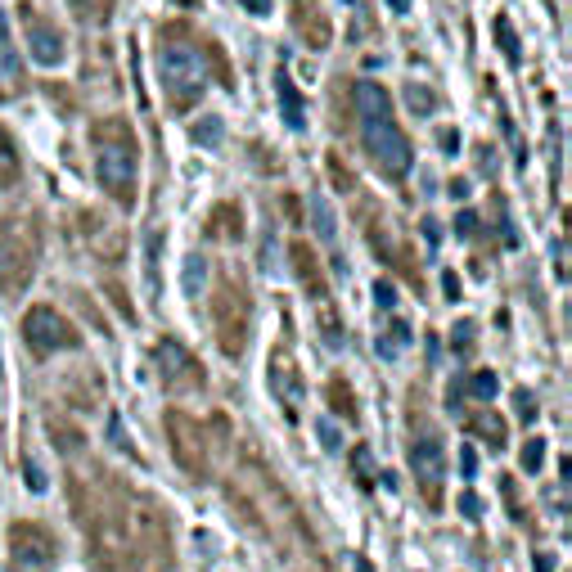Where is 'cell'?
I'll use <instances>...</instances> for the list:
<instances>
[{
	"label": "cell",
	"instance_id": "obj_1",
	"mask_svg": "<svg viewBox=\"0 0 572 572\" xmlns=\"http://www.w3.org/2000/svg\"><path fill=\"white\" fill-rule=\"evenodd\" d=\"M73 500H77V523L91 527L95 559H100L104 572H136L140 563L154 568L158 554L167 559L163 505H154V500L118 487V482L91 487L86 491V500L73 491Z\"/></svg>",
	"mask_w": 572,
	"mask_h": 572
},
{
	"label": "cell",
	"instance_id": "obj_2",
	"mask_svg": "<svg viewBox=\"0 0 572 572\" xmlns=\"http://www.w3.org/2000/svg\"><path fill=\"white\" fill-rule=\"evenodd\" d=\"M352 100H356V118H361L365 154L374 158V167H379L383 176L401 181V176L410 172V163H415V154H410L406 131L397 127V118H392L388 91H383L379 82H356L352 86Z\"/></svg>",
	"mask_w": 572,
	"mask_h": 572
},
{
	"label": "cell",
	"instance_id": "obj_3",
	"mask_svg": "<svg viewBox=\"0 0 572 572\" xmlns=\"http://www.w3.org/2000/svg\"><path fill=\"white\" fill-rule=\"evenodd\" d=\"M95 176H100L109 199H118L122 208H136L140 154H136V131L122 118L95 122Z\"/></svg>",
	"mask_w": 572,
	"mask_h": 572
},
{
	"label": "cell",
	"instance_id": "obj_4",
	"mask_svg": "<svg viewBox=\"0 0 572 572\" xmlns=\"http://www.w3.org/2000/svg\"><path fill=\"white\" fill-rule=\"evenodd\" d=\"M158 77H163V91L176 109H190L203 91H208V68H203V46L199 37L172 23L158 41Z\"/></svg>",
	"mask_w": 572,
	"mask_h": 572
},
{
	"label": "cell",
	"instance_id": "obj_5",
	"mask_svg": "<svg viewBox=\"0 0 572 572\" xmlns=\"http://www.w3.org/2000/svg\"><path fill=\"white\" fill-rule=\"evenodd\" d=\"M217 343L226 356H239L248 347V293L235 275L217 284Z\"/></svg>",
	"mask_w": 572,
	"mask_h": 572
},
{
	"label": "cell",
	"instance_id": "obj_6",
	"mask_svg": "<svg viewBox=\"0 0 572 572\" xmlns=\"http://www.w3.org/2000/svg\"><path fill=\"white\" fill-rule=\"evenodd\" d=\"M23 338H28V347H32L37 356L68 352V347L82 343V334H77V329L68 325V320L59 316L55 307H32L28 316H23Z\"/></svg>",
	"mask_w": 572,
	"mask_h": 572
},
{
	"label": "cell",
	"instance_id": "obj_7",
	"mask_svg": "<svg viewBox=\"0 0 572 572\" xmlns=\"http://www.w3.org/2000/svg\"><path fill=\"white\" fill-rule=\"evenodd\" d=\"M10 563H14V572H50L55 568V536L41 523H14L10 527Z\"/></svg>",
	"mask_w": 572,
	"mask_h": 572
},
{
	"label": "cell",
	"instance_id": "obj_8",
	"mask_svg": "<svg viewBox=\"0 0 572 572\" xmlns=\"http://www.w3.org/2000/svg\"><path fill=\"white\" fill-rule=\"evenodd\" d=\"M154 361H158V379L167 383V388H199L203 383V370H199V361H194L190 352H185L176 338H163V343L154 347Z\"/></svg>",
	"mask_w": 572,
	"mask_h": 572
},
{
	"label": "cell",
	"instance_id": "obj_9",
	"mask_svg": "<svg viewBox=\"0 0 572 572\" xmlns=\"http://www.w3.org/2000/svg\"><path fill=\"white\" fill-rule=\"evenodd\" d=\"M410 473H415L419 487H424L428 500L437 505V482H442V473H446V451H442V442H437L433 433H424V437L410 442Z\"/></svg>",
	"mask_w": 572,
	"mask_h": 572
},
{
	"label": "cell",
	"instance_id": "obj_10",
	"mask_svg": "<svg viewBox=\"0 0 572 572\" xmlns=\"http://www.w3.org/2000/svg\"><path fill=\"white\" fill-rule=\"evenodd\" d=\"M23 19H28V46H32V59H37V64H46V68L64 64L68 46H64V32H59V23H50L46 14H37V10H28Z\"/></svg>",
	"mask_w": 572,
	"mask_h": 572
},
{
	"label": "cell",
	"instance_id": "obj_11",
	"mask_svg": "<svg viewBox=\"0 0 572 572\" xmlns=\"http://www.w3.org/2000/svg\"><path fill=\"white\" fill-rule=\"evenodd\" d=\"M266 383H271V392H275V401H280L284 410H298V401H302V374H298V365H293V356L284 352V347H275V356H271V365H266Z\"/></svg>",
	"mask_w": 572,
	"mask_h": 572
},
{
	"label": "cell",
	"instance_id": "obj_12",
	"mask_svg": "<svg viewBox=\"0 0 572 572\" xmlns=\"http://www.w3.org/2000/svg\"><path fill=\"white\" fill-rule=\"evenodd\" d=\"M23 82V64L14 55V37H10V23L0 14V86H19Z\"/></svg>",
	"mask_w": 572,
	"mask_h": 572
},
{
	"label": "cell",
	"instance_id": "obj_13",
	"mask_svg": "<svg viewBox=\"0 0 572 572\" xmlns=\"http://www.w3.org/2000/svg\"><path fill=\"white\" fill-rule=\"evenodd\" d=\"M275 91H280V109H284V122H289L293 131H302L307 127V113H302V100H298V91H293V77L284 73H275Z\"/></svg>",
	"mask_w": 572,
	"mask_h": 572
},
{
	"label": "cell",
	"instance_id": "obj_14",
	"mask_svg": "<svg viewBox=\"0 0 572 572\" xmlns=\"http://www.w3.org/2000/svg\"><path fill=\"white\" fill-rule=\"evenodd\" d=\"M293 266H298V280L311 284V298H325V280L316 271V253L307 244H293Z\"/></svg>",
	"mask_w": 572,
	"mask_h": 572
},
{
	"label": "cell",
	"instance_id": "obj_15",
	"mask_svg": "<svg viewBox=\"0 0 572 572\" xmlns=\"http://www.w3.org/2000/svg\"><path fill=\"white\" fill-rule=\"evenodd\" d=\"M311 5H316V0H298V14H293V23H298V28H302V23H307V46H329V28H325V19H316V10H311Z\"/></svg>",
	"mask_w": 572,
	"mask_h": 572
},
{
	"label": "cell",
	"instance_id": "obj_16",
	"mask_svg": "<svg viewBox=\"0 0 572 572\" xmlns=\"http://www.w3.org/2000/svg\"><path fill=\"white\" fill-rule=\"evenodd\" d=\"M311 226H316V235L325 239V244H338V221H334V212H329L325 194H311Z\"/></svg>",
	"mask_w": 572,
	"mask_h": 572
},
{
	"label": "cell",
	"instance_id": "obj_17",
	"mask_svg": "<svg viewBox=\"0 0 572 572\" xmlns=\"http://www.w3.org/2000/svg\"><path fill=\"white\" fill-rule=\"evenodd\" d=\"M14 181H19V154H14L10 131L0 127V190H10Z\"/></svg>",
	"mask_w": 572,
	"mask_h": 572
},
{
	"label": "cell",
	"instance_id": "obj_18",
	"mask_svg": "<svg viewBox=\"0 0 572 572\" xmlns=\"http://www.w3.org/2000/svg\"><path fill=\"white\" fill-rule=\"evenodd\" d=\"M190 140H194L199 149H217V145H221V118H217V113H208V118L194 122V127H190Z\"/></svg>",
	"mask_w": 572,
	"mask_h": 572
},
{
	"label": "cell",
	"instance_id": "obj_19",
	"mask_svg": "<svg viewBox=\"0 0 572 572\" xmlns=\"http://www.w3.org/2000/svg\"><path fill=\"white\" fill-rule=\"evenodd\" d=\"M401 343H410V325H401V320H397V325H388V334L374 343V352H379L383 361H392V356L401 352Z\"/></svg>",
	"mask_w": 572,
	"mask_h": 572
},
{
	"label": "cell",
	"instance_id": "obj_20",
	"mask_svg": "<svg viewBox=\"0 0 572 572\" xmlns=\"http://www.w3.org/2000/svg\"><path fill=\"white\" fill-rule=\"evenodd\" d=\"M406 104L419 113V118H428V113L437 109V95L428 91V86H406Z\"/></svg>",
	"mask_w": 572,
	"mask_h": 572
},
{
	"label": "cell",
	"instance_id": "obj_21",
	"mask_svg": "<svg viewBox=\"0 0 572 572\" xmlns=\"http://www.w3.org/2000/svg\"><path fill=\"white\" fill-rule=\"evenodd\" d=\"M203 275H208V262H203V257H194L190 253V262H185V293H203Z\"/></svg>",
	"mask_w": 572,
	"mask_h": 572
},
{
	"label": "cell",
	"instance_id": "obj_22",
	"mask_svg": "<svg viewBox=\"0 0 572 572\" xmlns=\"http://www.w3.org/2000/svg\"><path fill=\"white\" fill-rule=\"evenodd\" d=\"M496 41H500V50H505V59L509 64H518V37H514V28H509V19H496Z\"/></svg>",
	"mask_w": 572,
	"mask_h": 572
},
{
	"label": "cell",
	"instance_id": "obj_23",
	"mask_svg": "<svg viewBox=\"0 0 572 572\" xmlns=\"http://www.w3.org/2000/svg\"><path fill=\"white\" fill-rule=\"evenodd\" d=\"M68 5H73L82 19H104V14H109V0H68Z\"/></svg>",
	"mask_w": 572,
	"mask_h": 572
},
{
	"label": "cell",
	"instance_id": "obj_24",
	"mask_svg": "<svg viewBox=\"0 0 572 572\" xmlns=\"http://www.w3.org/2000/svg\"><path fill=\"white\" fill-rule=\"evenodd\" d=\"M496 388H500V383H496V374H491V370H478V374H473V392H478L482 401L496 397Z\"/></svg>",
	"mask_w": 572,
	"mask_h": 572
},
{
	"label": "cell",
	"instance_id": "obj_25",
	"mask_svg": "<svg viewBox=\"0 0 572 572\" xmlns=\"http://www.w3.org/2000/svg\"><path fill=\"white\" fill-rule=\"evenodd\" d=\"M541 455H545V442H541V437H532V442L523 446V469L536 473V469H541Z\"/></svg>",
	"mask_w": 572,
	"mask_h": 572
},
{
	"label": "cell",
	"instance_id": "obj_26",
	"mask_svg": "<svg viewBox=\"0 0 572 572\" xmlns=\"http://www.w3.org/2000/svg\"><path fill=\"white\" fill-rule=\"evenodd\" d=\"M374 302H379L383 311H392V307H397V289H392L388 280H379V284H374Z\"/></svg>",
	"mask_w": 572,
	"mask_h": 572
},
{
	"label": "cell",
	"instance_id": "obj_27",
	"mask_svg": "<svg viewBox=\"0 0 572 572\" xmlns=\"http://www.w3.org/2000/svg\"><path fill=\"white\" fill-rule=\"evenodd\" d=\"M460 509H464V518H473V523L482 518V500L473 496V491H464V496H460Z\"/></svg>",
	"mask_w": 572,
	"mask_h": 572
},
{
	"label": "cell",
	"instance_id": "obj_28",
	"mask_svg": "<svg viewBox=\"0 0 572 572\" xmlns=\"http://www.w3.org/2000/svg\"><path fill=\"white\" fill-rule=\"evenodd\" d=\"M469 343H473V325L469 320H460V325H455V352H464Z\"/></svg>",
	"mask_w": 572,
	"mask_h": 572
},
{
	"label": "cell",
	"instance_id": "obj_29",
	"mask_svg": "<svg viewBox=\"0 0 572 572\" xmlns=\"http://www.w3.org/2000/svg\"><path fill=\"white\" fill-rule=\"evenodd\" d=\"M460 469H464V478L478 473V451H473V446H464V451H460Z\"/></svg>",
	"mask_w": 572,
	"mask_h": 572
},
{
	"label": "cell",
	"instance_id": "obj_30",
	"mask_svg": "<svg viewBox=\"0 0 572 572\" xmlns=\"http://www.w3.org/2000/svg\"><path fill=\"white\" fill-rule=\"evenodd\" d=\"M320 442H325L329 451H338V428L329 424V419H320Z\"/></svg>",
	"mask_w": 572,
	"mask_h": 572
},
{
	"label": "cell",
	"instance_id": "obj_31",
	"mask_svg": "<svg viewBox=\"0 0 572 572\" xmlns=\"http://www.w3.org/2000/svg\"><path fill=\"white\" fill-rule=\"evenodd\" d=\"M23 469H28V487L32 491H46V478H41V469L32 460H23Z\"/></svg>",
	"mask_w": 572,
	"mask_h": 572
},
{
	"label": "cell",
	"instance_id": "obj_32",
	"mask_svg": "<svg viewBox=\"0 0 572 572\" xmlns=\"http://www.w3.org/2000/svg\"><path fill=\"white\" fill-rule=\"evenodd\" d=\"M442 149H446V154H460V131H455V127L442 131Z\"/></svg>",
	"mask_w": 572,
	"mask_h": 572
},
{
	"label": "cell",
	"instance_id": "obj_33",
	"mask_svg": "<svg viewBox=\"0 0 572 572\" xmlns=\"http://www.w3.org/2000/svg\"><path fill=\"white\" fill-rule=\"evenodd\" d=\"M442 289H446V298L455 302V298H460V275H455V271H446V275H442Z\"/></svg>",
	"mask_w": 572,
	"mask_h": 572
},
{
	"label": "cell",
	"instance_id": "obj_34",
	"mask_svg": "<svg viewBox=\"0 0 572 572\" xmlns=\"http://www.w3.org/2000/svg\"><path fill=\"white\" fill-rule=\"evenodd\" d=\"M473 226H478L473 212H460V217H455V230H460V235H473Z\"/></svg>",
	"mask_w": 572,
	"mask_h": 572
},
{
	"label": "cell",
	"instance_id": "obj_35",
	"mask_svg": "<svg viewBox=\"0 0 572 572\" xmlns=\"http://www.w3.org/2000/svg\"><path fill=\"white\" fill-rule=\"evenodd\" d=\"M244 5H248L253 14H266V10H271V0H244Z\"/></svg>",
	"mask_w": 572,
	"mask_h": 572
},
{
	"label": "cell",
	"instance_id": "obj_36",
	"mask_svg": "<svg viewBox=\"0 0 572 572\" xmlns=\"http://www.w3.org/2000/svg\"><path fill=\"white\" fill-rule=\"evenodd\" d=\"M518 401H523V406H518V410H523V419H532V415H536V406H532V397H527V392H523V397H518Z\"/></svg>",
	"mask_w": 572,
	"mask_h": 572
},
{
	"label": "cell",
	"instance_id": "obj_37",
	"mask_svg": "<svg viewBox=\"0 0 572 572\" xmlns=\"http://www.w3.org/2000/svg\"><path fill=\"white\" fill-rule=\"evenodd\" d=\"M388 5H392L397 14H406V10H410V0H388Z\"/></svg>",
	"mask_w": 572,
	"mask_h": 572
}]
</instances>
